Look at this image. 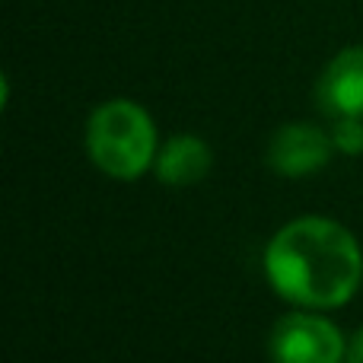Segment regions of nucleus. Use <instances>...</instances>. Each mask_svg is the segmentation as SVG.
<instances>
[{
	"label": "nucleus",
	"mask_w": 363,
	"mask_h": 363,
	"mask_svg": "<svg viewBox=\"0 0 363 363\" xmlns=\"http://www.w3.org/2000/svg\"><path fill=\"white\" fill-rule=\"evenodd\" d=\"M264 277L277 296L300 309H338L363 284V249L332 217H296L264 245Z\"/></svg>",
	"instance_id": "f257e3e1"
},
{
	"label": "nucleus",
	"mask_w": 363,
	"mask_h": 363,
	"mask_svg": "<svg viewBox=\"0 0 363 363\" xmlns=\"http://www.w3.org/2000/svg\"><path fill=\"white\" fill-rule=\"evenodd\" d=\"M86 153L93 166L118 182H134L160 153L157 125L140 102L108 99L93 108L86 121Z\"/></svg>",
	"instance_id": "f03ea898"
},
{
	"label": "nucleus",
	"mask_w": 363,
	"mask_h": 363,
	"mask_svg": "<svg viewBox=\"0 0 363 363\" xmlns=\"http://www.w3.org/2000/svg\"><path fill=\"white\" fill-rule=\"evenodd\" d=\"M274 363H347V341L319 309L287 313L274 322L268 338Z\"/></svg>",
	"instance_id": "7ed1b4c3"
},
{
	"label": "nucleus",
	"mask_w": 363,
	"mask_h": 363,
	"mask_svg": "<svg viewBox=\"0 0 363 363\" xmlns=\"http://www.w3.org/2000/svg\"><path fill=\"white\" fill-rule=\"evenodd\" d=\"M335 153L332 131L309 121H290L268 140V166L284 179H306L328 166Z\"/></svg>",
	"instance_id": "20e7f679"
},
{
	"label": "nucleus",
	"mask_w": 363,
	"mask_h": 363,
	"mask_svg": "<svg viewBox=\"0 0 363 363\" xmlns=\"http://www.w3.org/2000/svg\"><path fill=\"white\" fill-rule=\"evenodd\" d=\"M319 106L332 118H363V45H347L325 64L319 77Z\"/></svg>",
	"instance_id": "39448f33"
},
{
	"label": "nucleus",
	"mask_w": 363,
	"mask_h": 363,
	"mask_svg": "<svg viewBox=\"0 0 363 363\" xmlns=\"http://www.w3.org/2000/svg\"><path fill=\"white\" fill-rule=\"evenodd\" d=\"M213 166V150L201 134H172L169 140L160 144V153L153 160V172L163 185L169 188H188L201 182Z\"/></svg>",
	"instance_id": "423d86ee"
},
{
	"label": "nucleus",
	"mask_w": 363,
	"mask_h": 363,
	"mask_svg": "<svg viewBox=\"0 0 363 363\" xmlns=\"http://www.w3.org/2000/svg\"><path fill=\"white\" fill-rule=\"evenodd\" d=\"M332 140H335V150L338 153H345V157H360L363 153V118L360 115L335 118Z\"/></svg>",
	"instance_id": "0eeeda50"
},
{
	"label": "nucleus",
	"mask_w": 363,
	"mask_h": 363,
	"mask_svg": "<svg viewBox=\"0 0 363 363\" xmlns=\"http://www.w3.org/2000/svg\"><path fill=\"white\" fill-rule=\"evenodd\" d=\"M347 363H363V328L347 341Z\"/></svg>",
	"instance_id": "6e6552de"
}]
</instances>
